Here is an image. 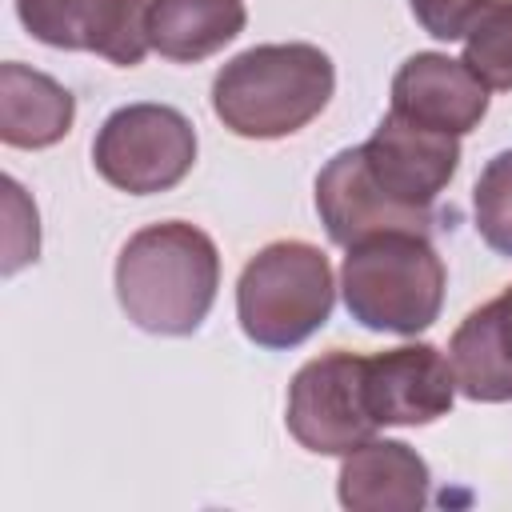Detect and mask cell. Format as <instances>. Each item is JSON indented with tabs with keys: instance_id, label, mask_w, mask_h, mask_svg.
I'll return each instance as SVG.
<instances>
[{
	"instance_id": "obj_1",
	"label": "cell",
	"mask_w": 512,
	"mask_h": 512,
	"mask_svg": "<svg viewBox=\"0 0 512 512\" xmlns=\"http://www.w3.org/2000/svg\"><path fill=\"white\" fill-rule=\"evenodd\" d=\"M460 168V136L384 116L376 132L336 152L316 176V212L332 244L376 232H432V204Z\"/></svg>"
},
{
	"instance_id": "obj_2",
	"label": "cell",
	"mask_w": 512,
	"mask_h": 512,
	"mask_svg": "<svg viewBox=\"0 0 512 512\" xmlns=\"http://www.w3.org/2000/svg\"><path fill=\"white\" fill-rule=\"evenodd\" d=\"M220 288V252L188 220H160L132 232L116 256V300L152 336H192Z\"/></svg>"
},
{
	"instance_id": "obj_3",
	"label": "cell",
	"mask_w": 512,
	"mask_h": 512,
	"mask_svg": "<svg viewBox=\"0 0 512 512\" xmlns=\"http://www.w3.org/2000/svg\"><path fill=\"white\" fill-rule=\"evenodd\" d=\"M336 92L332 56L316 44H256L212 80L216 120L244 140H284L308 128Z\"/></svg>"
},
{
	"instance_id": "obj_4",
	"label": "cell",
	"mask_w": 512,
	"mask_h": 512,
	"mask_svg": "<svg viewBox=\"0 0 512 512\" xmlns=\"http://www.w3.org/2000/svg\"><path fill=\"white\" fill-rule=\"evenodd\" d=\"M444 260L428 232H376L344 248V308L368 332L416 336L444 308Z\"/></svg>"
},
{
	"instance_id": "obj_5",
	"label": "cell",
	"mask_w": 512,
	"mask_h": 512,
	"mask_svg": "<svg viewBox=\"0 0 512 512\" xmlns=\"http://www.w3.org/2000/svg\"><path fill=\"white\" fill-rule=\"evenodd\" d=\"M336 304L328 256L308 240L264 244L236 280L240 332L268 352H288L320 332Z\"/></svg>"
},
{
	"instance_id": "obj_6",
	"label": "cell",
	"mask_w": 512,
	"mask_h": 512,
	"mask_svg": "<svg viewBox=\"0 0 512 512\" xmlns=\"http://www.w3.org/2000/svg\"><path fill=\"white\" fill-rule=\"evenodd\" d=\"M92 164L128 196L172 192L196 164V128L172 104H124L100 124Z\"/></svg>"
},
{
	"instance_id": "obj_7",
	"label": "cell",
	"mask_w": 512,
	"mask_h": 512,
	"mask_svg": "<svg viewBox=\"0 0 512 512\" xmlns=\"http://www.w3.org/2000/svg\"><path fill=\"white\" fill-rule=\"evenodd\" d=\"M284 424L292 440L316 456H348L380 432L364 404V356L332 348L296 368L288 384Z\"/></svg>"
},
{
	"instance_id": "obj_8",
	"label": "cell",
	"mask_w": 512,
	"mask_h": 512,
	"mask_svg": "<svg viewBox=\"0 0 512 512\" xmlns=\"http://www.w3.org/2000/svg\"><path fill=\"white\" fill-rule=\"evenodd\" d=\"M24 32L48 48L96 52L116 68L148 56V0H16Z\"/></svg>"
},
{
	"instance_id": "obj_9",
	"label": "cell",
	"mask_w": 512,
	"mask_h": 512,
	"mask_svg": "<svg viewBox=\"0 0 512 512\" xmlns=\"http://www.w3.org/2000/svg\"><path fill=\"white\" fill-rule=\"evenodd\" d=\"M456 392V372L432 344H400L364 356V404L380 428L432 424L452 412Z\"/></svg>"
},
{
	"instance_id": "obj_10",
	"label": "cell",
	"mask_w": 512,
	"mask_h": 512,
	"mask_svg": "<svg viewBox=\"0 0 512 512\" xmlns=\"http://www.w3.org/2000/svg\"><path fill=\"white\" fill-rule=\"evenodd\" d=\"M388 112L432 132L468 136L488 116V88L464 60H452L448 52H416L392 76Z\"/></svg>"
},
{
	"instance_id": "obj_11",
	"label": "cell",
	"mask_w": 512,
	"mask_h": 512,
	"mask_svg": "<svg viewBox=\"0 0 512 512\" xmlns=\"http://www.w3.org/2000/svg\"><path fill=\"white\" fill-rule=\"evenodd\" d=\"M432 472L404 440H364L336 476V496L352 512H416L428 504Z\"/></svg>"
},
{
	"instance_id": "obj_12",
	"label": "cell",
	"mask_w": 512,
	"mask_h": 512,
	"mask_svg": "<svg viewBox=\"0 0 512 512\" xmlns=\"http://www.w3.org/2000/svg\"><path fill=\"white\" fill-rule=\"evenodd\" d=\"M448 364L456 372L460 396L476 404L512 400V284L456 324L448 340Z\"/></svg>"
},
{
	"instance_id": "obj_13",
	"label": "cell",
	"mask_w": 512,
	"mask_h": 512,
	"mask_svg": "<svg viewBox=\"0 0 512 512\" xmlns=\"http://www.w3.org/2000/svg\"><path fill=\"white\" fill-rule=\"evenodd\" d=\"M76 96L20 60L0 64V140L8 148H52L72 132Z\"/></svg>"
},
{
	"instance_id": "obj_14",
	"label": "cell",
	"mask_w": 512,
	"mask_h": 512,
	"mask_svg": "<svg viewBox=\"0 0 512 512\" xmlns=\"http://www.w3.org/2000/svg\"><path fill=\"white\" fill-rule=\"evenodd\" d=\"M248 24L244 0H148V44L172 64H200Z\"/></svg>"
},
{
	"instance_id": "obj_15",
	"label": "cell",
	"mask_w": 512,
	"mask_h": 512,
	"mask_svg": "<svg viewBox=\"0 0 512 512\" xmlns=\"http://www.w3.org/2000/svg\"><path fill=\"white\" fill-rule=\"evenodd\" d=\"M464 64L488 92H512V0L492 4L464 36Z\"/></svg>"
},
{
	"instance_id": "obj_16",
	"label": "cell",
	"mask_w": 512,
	"mask_h": 512,
	"mask_svg": "<svg viewBox=\"0 0 512 512\" xmlns=\"http://www.w3.org/2000/svg\"><path fill=\"white\" fill-rule=\"evenodd\" d=\"M472 212H476V232L480 240L512 260V148L496 152L472 188Z\"/></svg>"
},
{
	"instance_id": "obj_17",
	"label": "cell",
	"mask_w": 512,
	"mask_h": 512,
	"mask_svg": "<svg viewBox=\"0 0 512 512\" xmlns=\"http://www.w3.org/2000/svg\"><path fill=\"white\" fill-rule=\"evenodd\" d=\"M4 192H8V232H4V276H12L16 268H24L28 260L40 256V220H36V204H28L24 188L4 176Z\"/></svg>"
},
{
	"instance_id": "obj_18",
	"label": "cell",
	"mask_w": 512,
	"mask_h": 512,
	"mask_svg": "<svg viewBox=\"0 0 512 512\" xmlns=\"http://www.w3.org/2000/svg\"><path fill=\"white\" fill-rule=\"evenodd\" d=\"M500 0H408L416 24L432 40H464L468 28Z\"/></svg>"
}]
</instances>
